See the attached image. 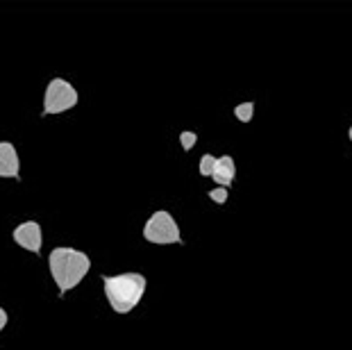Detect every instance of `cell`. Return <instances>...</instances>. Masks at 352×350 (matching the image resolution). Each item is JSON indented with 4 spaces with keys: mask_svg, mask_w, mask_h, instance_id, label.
<instances>
[{
    "mask_svg": "<svg viewBox=\"0 0 352 350\" xmlns=\"http://www.w3.org/2000/svg\"><path fill=\"white\" fill-rule=\"evenodd\" d=\"M48 266H50L52 280H55V285L59 287V292L66 294L85 280V275L91 269V259L82 250L69 248V245H59V248L50 252Z\"/></svg>",
    "mask_w": 352,
    "mask_h": 350,
    "instance_id": "obj_1",
    "label": "cell"
},
{
    "mask_svg": "<svg viewBox=\"0 0 352 350\" xmlns=\"http://www.w3.org/2000/svg\"><path fill=\"white\" fill-rule=\"evenodd\" d=\"M104 296L109 307L116 314H127L141 303L146 294V275L141 273H121V275H102Z\"/></svg>",
    "mask_w": 352,
    "mask_h": 350,
    "instance_id": "obj_2",
    "label": "cell"
},
{
    "mask_svg": "<svg viewBox=\"0 0 352 350\" xmlns=\"http://www.w3.org/2000/svg\"><path fill=\"white\" fill-rule=\"evenodd\" d=\"M144 239L148 243L170 245V243H182V234H179V226L173 216H170V212L160 210L146 221Z\"/></svg>",
    "mask_w": 352,
    "mask_h": 350,
    "instance_id": "obj_3",
    "label": "cell"
},
{
    "mask_svg": "<svg viewBox=\"0 0 352 350\" xmlns=\"http://www.w3.org/2000/svg\"><path fill=\"white\" fill-rule=\"evenodd\" d=\"M80 96L76 91V87L69 80L55 78L48 82L46 96H43V114H62L78 105Z\"/></svg>",
    "mask_w": 352,
    "mask_h": 350,
    "instance_id": "obj_4",
    "label": "cell"
},
{
    "mask_svg": "<svg viewBox=\"0 0 352 350\" xmlns=\"http://www.w3.org/2000/svg\"><path fill=\"white\" fill-rule=\"evenodd\" d=\"M198 168H200L202 177H212V180L219 182L223 189H230V184L234 182V175H236V164L230 155H223V157L202 155Z\"/></svg>",
    "mask_w": 352,
    "mask_h": 350,
    "instance_id": "obj_5",
    "label": "cell"
},
{
    "mask_svg": "<svg viewBox=\"0 0 352 350\" xmlns=\"http://www.w3.org/2000/svg\"><path fill=\"white\" fill-rule=\"evenodd\" d=\"M14 241H16L21 248H25L30 252H39L41 250V226L36 221H25L14 230Z\"/></svg>",
    "mask_w": 352,
    "mask_h": 350,
    "instance_id": "obj_6",
    "label": "cell"
},
{
    "mask_svg": "<svg viewBox=\"0 0 352 350\" xmlns=\"http://www.w3.org/2000/svg\"><path fill=\"white\" fill-rule=\"evenodd\" d=\"M19 153L10 141H0V177H19Z\"/></svg>",
    "mask_w": 352,
    "mask_h": 350,
    "instance_id": "obj_7",
    "label": "cell"
},
{
    "mask_svg": "<svg viewBox=\"0 0 352 350\" xmlns=\"http://www.w3.org/2000/svg\"><path fill=\"white\" fill-rule=\"evenodd\" d=\"M234 116L241 123H250L254 116V102H241V105L234 107Z\"/></svg>",
    "mask_w": 352,
    "mask_h": 350,
    "instance_id": "obj_8",
    "label": "cell"
},
{
    "mask_svg": "<svg viewBox=\"0 0 352 350\" xmlns=\"http://www.w3.org/2000/svg\"><path fill=\"white\" fill-rule=\"evenodd\" d=\"M179 141H182V148H184V151H191V148L196 146L198 135H196V132H182V135H179Z\"/></svg>",
    "mask_w": 352,
    "mask_h": 350,
    "instance_id": "obj_9",
    "label": "cell"
},
{
    "mask_svg": "<svg viewBox=\"0 0 352 350\" xmlns=\"http://www.w3.org/2000/svg\"><path fill=\"white\" fill-rule=\"evenodd\" d=\"M209 198L214 200V203H219V205H226V200H228V189H214V191H209Z\"/></svg>",
    "mask_w": 352,
    "mask_h": 350,
    "instance_id": "obj_10",
    "label": "cell"
},
{
    "mask_svg": "<svg viewBox=\"0 0 352 350\" xmlns=\"http://www.w3.org/2000/svg\"><path fill=\"white\" fill-rule=\"evenodd\" d=\"M7 321H10V316H7V311L0 307V332H3V327L7 325Z\"/></svg>",
    "mask_w": 352,
    "mask_h": 350,
    "instance_id": "obj_11",
    "label": "cell"
},
{
    "mask_svg": "<svg viewBox=\"0 0 352 350\" xmlns=\"http://www.w3.org/2000/svg\"><path fill=\"white\" fill-rule=\"evenodd\" d=\"M348 139L352 141V125H350V130H348Z\"/></svg>",
    "mask_w": 352,
    "mask_h": 350,
    "instance_id": "obj_12",
    "label": "cell"
}]
</instances>
